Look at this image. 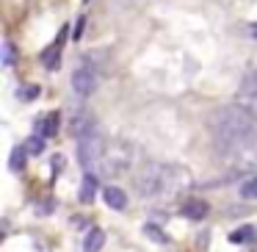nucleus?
Listing matches in <instances>:
<instances>
[{"label":"nucleus","mask_w":257,"mask_h":252,"mask_svg":"<svg viewBox=\"0 0 257 252\" xmlns=\"http://www.w3.org/2000/svg\"><path fill=\"white\" fill-rule=\"evenodd\" d=\"M144 233L150 235V238H155V241H161V244H166V235H163V230H161V227H155V224H147Z\"/></svg>","instance_id":"obj_21"},{"label":"nucleus","mask_w":257,"mask_h":252,"mask_svg":"<svg viewBox=\"0 0 257 252\" xmlns=\"http://www.w3.org/2000/svg\"><path fill=\"white\" fill-rule=\"evenodd\" d=\"M249 34H251V36H254V39H257V23H254V25H251V28H249Z\"/></svg>","instance_id":"obj_23"},{"label":"nucleus","mask_w":257,"mask_h":252,"mask_svg":"<svg viewBox=\"0 0 257 252\" xmlns=\"http://www.w3.org/2000/svg\"><path fill=\"white\" fill-rule=\"evenodd\" d=\"M238 92H257V67H251L249 72L240 78V86Z\"/></svg>","instance_id":"obj_17"},{"label":"nucleus","mask_w":257,"mask_h":252,"mask_svg":"<svg viewBox=\"0 0 257 252\" xmlns=\"http://www.w3.org/2000/svg\"><path fill=\"white\" fill-rule=\"evenodd\" d=\"M69 130H72L75 139H80V136L89 133V130H97V128H94V117H91L86 108H75V111H72V119H69Z\"/></svg>","instance_id":"obj_6"},{"label":"nucleus","mask_w":257,"mask_h":252,"mask_svg":"<svg viewBox=\"0 0 257 252\" xmlns=\"http://www.w3.org/2000/svg\"><path fill=\"white\" fill-rule=\"evenodd\" d=\"M185 186H188L185 172L172 163H147L136 175V191L144 200H169V197L180 194Z\"/></svg>","instance_id":"obj_2"},{"label":"nucleus","mask_w":257,"mask_h":252,"mask_svg":"<svg viewBox=\"0 0 257 252\" xmlns=\"http://www.w3.org/2000/svg\"><path fill=\"white\" fill-rule=\"evenodd\" d=\"M25 150L31 152V155H42V152H45V136H31L28 141H25Z\"/></svg>","instance_id":"obj_18"},{"label":"nucleus","mask_w":257,"mask_h":252,"mask_svg":"<svg viewBox=\"0 0 257 252\" xmlns=\"http://www.w3.org/2000/svg\"><path fill=\"white\" fill-rule=\"evenodd\" d=\"M14 58H17L14 45L12 42H3V67H14Z\"/></svg>","instance_id":"obj_19"},{"label":"nucleus","mask_w":257,"mask_h":252,"mask_svg":"<svg viewBox=\"0 0 257 252\" xmlns=\"http://www.w3.org/2000/svg\"><path fill=\"white\" fill-rule=\"evenodd\" d=\"M25 155H28V150H25V147H14V150H12V158H9V166H12L14 172H23Z\"/></svg>","instance_id":"obj_16"},{"label":"nucleus","mask_w":257,"mask_h":252,"mask_svg":"<svg viewBox=\"0 0 257 252\" xmlns=\"http://www.w3.org/2000/svg\"><path fill=\"white\" fill-rule=\"evenodd\" d=\"M83 28H86V17H80V20H78V25H75V39H80Z\"/></svg>","instance_id":"obj_22"},{"label":"nucleus","mask_w":257,"mask_h":252,"mask_svg":"<svg viewBox=\"0 0 257 252\" xmlns=\"http://www.w3.org/2000/svg\"><path fill=\"white\" fill-rule=\"evenodd\" d=\"M210 130L218 155H243L257 141V119L243 106H224L210 117Z\"/></svg>","instance_id":"obj_1"},{"label":"nucleus","mask_w":257,"mask_h":252,"mask_svg":"<svg viewBox=\"0 0 257 252\" xmlns=\"http://www.w3.org/2000/svg\"><path fill=\"white\" fill-rule=\"evenodd\" d=\"M72 89H75V95H78V97L94 95V89H97V72H94V67H91V64H80V67L72 72Z\"/></svg>","instance_id":"obj_5"},{"label":"nucleus","mask_w":257,"mask_h":252,"mask_svg":"<svg viewBox=\"0 0 257 252\" xmlns=\"http://www.w3.org/2000/svg\"><path fill=\"white\" fill-rule=\"evenodd\" d=\"M102 200H105V205L113 208V211H124V208H127V194H124L119 186H108V189L102 191Z\"/></svg>","instance_id":"obj_9"},{"label":"nucleus","mask_w":257,"mask_h":252,"mask_svg":"<svg viewBox=\"0 0 257 252\" xmlns=\"http://www.w3.org/2000/svg\"><path fill=\"white\" fill-rule=\"evenodd\" d=\"M180 213H183L185 219H191V222H199V219L207 216V202L205 200H185L183 208H180Z\"/></svg>","instance_id":"obj_8"},{"label":"nucleus","mask_w":257,"mask_h":252,"mask_svg":"<svg viewBox=\"0 0 257 252\" xmlns=\"http://www.w3.org/2000/svg\"><path fill=\"white\" fill-rule=\"evenodd\" d=\"M58 128H61V114L53 111L47 119H42V122H39V136L50 139V136H56V133H58Z\"/></svg>","instance_id":"obj_12"},{"label":"nucleus","mask_w":257,"mask_h":252,"mask_svg":"<svg viewBox=\"0 0 257 252\" xmlns=\"http://www.w3.org/2000/svg\"><path fill=\"white\" fill-rule=\"evenodd\" d=\"M235 100H238V106H243L249 114H254V117H257V92H238Z\"/></svg>","instance_id":"obj_15"},{"label":"nucleus","mask_w":257,"mask_h":252,"mask_svg":"<svg viewBox=\"0 0 257 252\" xmlns=\"http://www.w3.org/2000/svg\"><path fill=\"white\" fill-rule=\"evenodd\" d=\"M64 36H67V28H64L61 36H58V39L53 42L45 53H42V61H45L47 69H58V67H61V42H64Z\"/></svg>","instance_id":"obj_7"},{"label":"nucleus","mask_w":257,"mask_h":252,"mask_svg":"<svg viewBox=\"0 0 257 252\" xmlns=\"http://www.w3.org/2000/svg\"><path fill=\"white\" fill-rule=\"evenodd\" d=\"M20 100H36L39 97V86H23V89L17 92Z\"/></svg>","instance_id":"obj_20"},{"label":"nucleus","mask_w":257,"mask_h":252,"mask_svg":"<svg viewBox=\"0 0 257 252\" xmlns=\"http://www.w3.org/2000/svg\"><path fill=\"white\" fill-rule=\"evenodd\" d=\"M133 158H136L133 144H127L124 139H113V141H108V150H105V158L100 163V172L108 175V178L127 175V169L133 166Z\"/></svg>","instance_id":"obj_3"},{"label":"nucleus","mask_w":257,"mask_h":252,"mask_svg":"<svg viewBox=\"0 0 257 252\" xmlns=\"http://www.w3.org/2000/svg\"><path fill=\"white\" fill-rule=\"evenodd\" d=\"M229 241H232V244H251V241H254V227H251V224H243V227L232 230V233H229Z\"/></svg>","instance_id":"obj_13"},{"label":"nucleus","mask_w":257,"mask_h":252,"mask_svg":"<svg viewBox=\"0 0 257 252\" xmlns=\"http://www.w3.org/2000/svg\"><path fill=\"white\" fill-rule=\"evenodd\" d=\"M240 197L243 200H257V175H246L240 183Z\"/></svg>","instance_id":"obj_14"},{"label":"nucleus","mask_w":257,"mask_h":252,"mask_svg":"<svg viewBox=\"0 0 257 252\" xmlns=\"http://www.w3.org/2000/svg\"><path fill=\"white\" fill-rule=\"evenodd\" d=\"M102 244H105V233L100 227H91L86 233V241H83V252H100Z\"/></svg>","instance_id":"obj_10"},{"label":"nucleus","mask_w":257,"mask_h":252,"mask_svg":"<svg viewBox=\"0 0 257 252\" xmlns=\"http://www.w3.org/2000/svg\"><path fill=\"white\" fill-rule=\"evenodd\" d=\"M105 150H108V141L102 139L97 130H89L78 139V161L86 172L91 169H100L102 158H105Z\"/></svg>","instance_id":"obj_4"},{"label":"nucleus","mask_w":257,"mask_h":252,"mask_svg":"<svg viewBox=\"0 0 257 252\" xmlns=\"http://www.w3.org/2000/svg\"><path fill=\"white\" fill-rule=\"evenodd\" d=\"M94 194H97V175L86 172V175H83V183H80L78 200H80V202H91V200H94Z\"/></svg>","instance_id":"obj_11"}]
</instances>
